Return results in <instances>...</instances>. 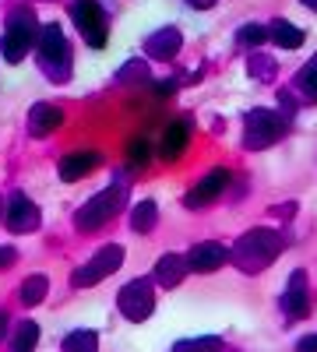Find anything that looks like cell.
<instances>
[{"label": "cell", "instance_id": "cell-1", "mask_svg": "<svg viewBox=\"0 0 317 352\" xmlns=\"http://www.w3.org/2000/svg\"><path fill=\"white\" fill-rule=\"evenodd\" d=\"M285 250V236L275 229H250L237 240V247L229 250V261L237 264L240 272L247 275H257L265 272L268 264H275V257Z\"/></svg>", "mask_w": 317, "mask_h": 352}, {"label": "cell", "instance_id": "cell-2", "mask_svg": "<svg viewBox=\"0 0 317 352\" xmlns=\"http://www.w3.org/2000/svg\"><path fill=\"white\" fill-rule=\"evenodd\" d=\"M124 201H127V180L109 184L106 190L92 194L89 201L81 204L78 215H74V226H78L81 232H96V229H102L109 219H117V215H120Z\"/></svg>", "mask_w": 317, "mask_h": 352}, {"label": "cell", "instance_id": "cell-3", "mask_svg": "<svg viewBox=\"0 0 317 352\" xmlns=\"http://www.w3.org/2000/svg\"><path fill=\"white\" fill-rule=\"evenodd\" d=\"M289 124L293 120L282 109H250L247 127H243V148H250V152L268 148V144H275L289 134Z\"/></svg>", "mask_w": 317, "mask_h": 352}, {"label": "cell", "instance_id": "cell-4", "mask_svg": "<svg viewBox=\"0 0 317 352\" xmlns=\"http://www.w3.org/2000/svg\"><path fill=\"white\" fill-rule=\"evenodd\" d=\"M36 18L28 14V11H18L11 21H8V28H4V36H0V53H4V60L8 64H21L25 56H28V50L36 46Z\"/></svg>", "mask_w": 317, "mask_h": 352}, {"label": "cell", "instance_id": "cell-5", "mask_svg": "<svg viewBox=\"0 0 317 352\" xmlns=\"http://www.w3.org/2000/svg\"><path fill=\"white\" fill-rule=\"evenodd\" d=\"M124 257H127V254H124V247H120V243H106L102 250H96V254H92V257L85 261L81 268L71 275V282H74L78 289H89V285H96V282L109 278V275L124 264Z\"/></svg>", "mask_w": 317, "mask_h": 352}, {"label": "cell", "instance_id": "cell-6", "mask_svg": "<svg viewBox=\"0 0 317 352\" xmlns=\"http://www.w3.org/2000/svg\"><path fill=\"white\" fill-rule=\"evenodd\" d=\"M117 307L127 320L141 324V320H149L155 314V289H152V278H134L120 289L117 296Z\"/></svg>", "mask_w": 317, "mask_h": 352}, {"label": "cell", "instance_id": "cell-7", "mask_svg": "<svg viewBox=\"0 0 317 352\" xmlns=\"http://www.w3.org/2000/svg\"><path fill=\"white\" fill-rule=\"evenodd\" d=\"M71 18H74L78 32L85 36V43H89L92 50H102V46H106L109 28H106V14H102V8H99V0H74Z\"/></svg>", "mask_w": 317, "mask_h": 352}, {"label": "cell", "instance_id": "cell-8", "mask_svg": "<svg viewBox=\"0 0 317 352\" xmlns=\"http://www.w3.org/2000/svg\"><path fill=\"white\" fill-rule=\"evenodd\" d=\"M36 46H39V56L50 64V67H67L71 71V46H67V36H64V28L50 21L43 25L39 32H36Z\"/></svg>", "mask_w": 317, "mask_h": 352}, {"label": "cell", "instance_id": "cell-9", "mask_svg": "<svg viewBox=\"0 0 317 352\" xmlns=\"http://www.w3.org/2000/svg\"><path fill=\"white\" fill-rule=\"evenodd\" d=\"M229 176H233V173H229L226 166H215V169H208V173L197 180V187H190V190H187L184 204H187L190 212H197V208H205V204H212V201H215V197H219V194L229 187Z\"/></svg>", "mask_w": 317, "mask_h": 352}, {"label": "cell", "instance_id": "cell-10", "mask_svg": "<svg viewBox=\"0 0 317 352\" xmlns=\"http://www.w3.org/2000/svg\"><path fill=\"white\" fill-rule=\"evenodd\" d=\"M310 307H314V300H310V282H307V272H303V268H296V272L289 275V282H285V292H282V310H285V317H289V320H303V317H310Z\"/></svg>", "mask_w": 317, "mask_h": 352}, {"label": "cell", "instance_id": "cell-11", "mask_svg": "<svg viewBox=\"0 0 317 352\" xmlns=\"http://www.w3.org/2000/svg\"><path fill=\"white\" fill-rule=\"evenodd\" d=\"M4 222H8L11 232H32V229L39 226V204L28 197V194L14 190V194L4 201Z\"/></svg>", "mask_w": 317, "mask_h": 352}, {"label": "cell", "instance_id": "cell-12", "mask_svg": "<svg viewBox=\"0 0 317 352\" xmlns=\"http://www.w3.org/2000/svg\"><path fill=\"white\" fill-rule=\"evenodd\" d=\"M184 261H187V268H190V272L208 275V272H219L222 264H229V250H226L222 243L208 240V243H194V247L184 254Z\"/></svg>", "mask_w": 317, "mask_h": 352}, {"label": "cell", "instance_id": "cell-13", "mask_svg": "<svg viewBox=\"0 0 317 352\" xmlns=\"http://www.w3.org/2000/svg\"><path fill=\"white\" fill-rule=\"evenodd\" d=\"M180 46H184V36H180V28H173V25L159 28V32H152L145 39V53L152 56V60H159V64H169L173 56L180 53Z\"/></svg>", "mask_w": 317, "mask_h": 352}, {"label": "cell", "instance_id": "cell-14", "mask_svg": "<svg viewBox=\"0 0 317 352\" xmlns=\"http://www.w3.org/2000/svg\"><path fill=\"white\" fill-rule=\"evenodd\" d=\"M187 144H190V124H187V120H173V124L166 127L162 141H159V155H162V162H177V159H184Z\"/></svg>", "mask_w": 317, "mask_h": 352}, {"label": "cell", "instance_id": "cell-15", "mask_svg": "<svg viewBox=\"0 0 317 352\" xmlns=\"http://www.w3.org/2000/svg\"><path fill=\"white\" fill-rule=\"evenodd\" d=\"M61 124H64V109L53 106V102H36L32 109H28V134L32 138H46Z\"/></svg>", "mask_w": 317, "mask_h": 352}, {"label": "cell", "instance_id": "cell-16", "mask_svg": "<svg viewBox=\"0 0 317 352\" xmlns=\"http://www.w3.org/2000/svg\"><path fill=\"white\" fill-rule=\"evenodd\" d=\"M99 162H102L99 152L85 148V152H71V155H64L61 162H56V173H61V180H81V176H89Z\"/></svg>", "mask_w": 317, "mask_h": 352}, {"label": "cell", "instance_id": "cell-17", "mask_svg": "<svg viewBox=\"0 0 317 352\" xmlns=\"http://www.w3.org/2000/svg\"><path fill=\"white\" fill-rule=\"evenodd\" d=\"M190 268H187V261L180 257V254H162L159 257V264H155V275H152V282L155 285H162V289H173V285H180L184 282V275H187Z\"/></svg>", "mask_w": 317, "mask_h": 352}, {"label": "cell", "instance_id": "cell-18", "mask_svg": "<svg viewBox=\"0 0 317 352\" xmlns=\"http://www.w3.org/2000/svg\"><path fill=\"white\" fill-rule=\"evenodd\" d=\"M268 39L275 46H282V50H296V46H303V28L293 25V21H285V18H275L268 25Z\"/></svg>", "mask_w": 317, "mask_h": 352}, {"label": "cell", "instance_id": "cell-19", "mask_svg": "<svg viewBox=\"0 0 317 352\" xmlns=\"http://www.w3.org/2000/svg\"><path fill=\"white\" fill-rule=\"evenodd\" d=\"M159 222V204L155 201H138L131 212V229L134 232H152V226Z\"/></svg>", "mask_w": 317, "mask_h": 352}, {"label": "cell", "instance_id": "cell-20", "mask_svg": "<svg viewBox=\"0 0 317 352\" xmlns=\"http://www.w3.org/2000/svg\"><path fill=\"white\" fill-rule=\"evenodd\" d=\"M36 345H39V324L36 320H21L11 338V352H36Z\"/></svg>", "mask_w": 317, "mask_h": 352}, {"label": "cell", "instance_id": "cell-21", "mask_svg": "<svg viewBox=\"0 0 317 352\" xmlns=\"http://www.w3.org/2000/svg\"><path fill=\"white\" fill-rule=\"evenodd\" d=\"M46 289H50V278H46V275H28V278L21 282V303H25V307L43 303V300H46Z\"/></svg>", "mask_w": 317, "mask_h": 352}, {"label": "cell", "instance_id": "cell-22", "mask_svg": "<svg viewBox=\"0 0 317 352\" xmlns=\"http://www.w3.org/2000/svg\"><path fill=\"white\" fill-rule=\"evenodd\" d=\"M64 352H99V335L89 328H78L64 338Z\"/></svg>", "mask_w": 317, "mask_h": 352}, {"label": "cell", "instance_id": "cell-23", "mask_svg": "<svg viewBox=\"0 0 317 352\" xmlns=\"http://www.w3.org/2000/svg\"><path fill=\"white\" fill-rule=\"evenodd\" d=\"M222 338L219 335H201V338H184L173 345V352H219Z\"/></svg>", "mask_w": 317, "mask_h": 352}, {"label": "cell", "instance_id": "cell-24", "mask_svg": "<svg viewBox=\"0 0 317 352\" xmlns=\"http://www.w3.org/2000/svg\"><path fill=\"white\" fill-rule=\"evenodd\" d=\"M127 162H131L134 169H145V166L152 162V141H149V138H134V141L127 144Z\"/></svg>", "mask_w": 317, "mask_h": 352}, {"label": "cell", "instance_id": "cell-25", "mask_svg": "<svg viewBox=\"0 0 317 352\" xmlns=\"http://www.w3.org/2000/svg\"><path fill=\"white\" fill-rule=\"evenodd\" d=\"M296 85H300V92H303V99H307V102H317V56H314V60L300 71Z\"/></svg>", "mask_w": 317, "mask_h": 352}, {"label": "cell", "instance_id": "cell-26", "mask_svg": "<svg viewBox=\"0 0 317 352\" xmlns=\"http://www.w3.org/2000/svg\"><path fill=\"white\" fill-rule=\"evenodd\" d=\"M268 39V28L265 25H243L240 32H237V43L240 46H261Z\"/></svg>", "mask_w": 317, "mask_h": 352}, {"label": "cell", "instance_id": "cell-27", "mask_svg": "<svg viewBox=\"0 0 317 352\" xmlns=\"http://www.w3.org/2000/svg\"><path fill=\"white\" fill-rule=\"evenodd\" d=\"M120 81H127V85H149L152 88V78H149V71H145V64H141V60H131L120 71Z\"/></svg>", "mask_w": 317, "mask_h": 352}, {"label": "cell", "instance_id": "cell-28", "mask_svg": "<svg viewBox=\"0 0 317 352\" xmlns=\"http://www.w3.org/2000/svg\"><path fill=\"white\" fill-rule=\"evenodd\" d=\"M250 64H254L250 71H254L257 78H261V74H265V78H272V71H275V60H268V56H254Z\"/></svg>", "mask_w": 317, "mask_h": 352}, {"label": "cell", "instance_id": "cell-29", "mask_svg": "<svg viewBox=\"0 0 317 352\" xmlns=\"http://www.w3.org/2000/svg\"><path fill=\"white\" fill-rule=\"evenodd\" d=\"M14 261H18V250H14V247H0V272L11 268Z\"/></svg>", "mask_w": 317, "mask_h": 352}, {"label": "cell", "instance_id": "cell-30", "mask_svg": "<svg viewBox=\"0 0 317 352\" xmlns=\"http://www.w3.org/2000/svg\"><path fill=\"white\" fill-rule=\"evenodd\" d=\"M296 352H317V331H314V335H303V338L296 342Z\"/></svg>", "mask_w": 317, "mask_h": 352}, {"label": "cell", "instance_id": "cell-31", "mask_svg": "<svg viewBox=\"0 0 317 352\" xmlns=\"http://www.w3.org/2000/svg\"><path fill=\"white\" fill-rule=\"evenodd\" d=\"M187 4H190V8H197V11H208V8L215 4V0H187Z\"/></svg>", "mask_w": 317, "mask_h": 352}, {"label": "cell", "instance_id": "cell-32", "mask_svg": "<svg viewBox=\"0 0 317 352\" xmlns=\"http://www.w3.org/2000/svg\"><path fill=\"white\" fill-rule=\"evenodd\" d=\"M4 335H8V314H0V342H4Z\"/></svg>", "mask_w": 317, "mask_h": 352}, {"label": "cell", "instance_id": "cell-33", "mask_svg": "<svg viewBox=\"0 0 317 352\" xmlns=\"http://www.w3.org/2000/svg\"><path fill=\"white\" fill-rule=\"evenodd\" d=\"M303 8H310V11H317V0H300Z\"/></svg>", "mask_w": 317, "mask_h": 352}, {"label": "cell", "instance_id": "cell-34", "mask_svg": "<svg viewBox=\"0 0 317 352\" xmlns=\"http://www.w3.org/2000/svg\"><path fill=\"white\" fill-rule=\"evenodd\" d=\"M0 215H4V201H0Z\"/></svg>", "mask_w": 317, "mask_h": 352}]
</instances>
